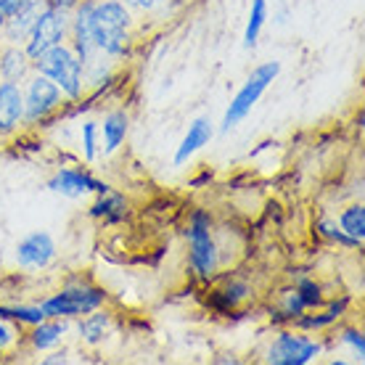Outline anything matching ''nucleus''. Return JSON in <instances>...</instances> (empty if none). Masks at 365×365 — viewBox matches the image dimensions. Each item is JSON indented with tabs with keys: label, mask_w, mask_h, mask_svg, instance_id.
Here are the masks:
<instances>
[{
	"label": "nucleus",
	"mask_w": 365,
	"mask_h": 365,
	"mask_svg": "<svg viewBox=\"0 0 365 365\" xmlns=\"http://www.w3.org/2000/svg\"><path fill=\"white\" fill-rule=\"evenodd\" d=\"M122 3H125L133 14H148V16L162 14V11H167V6H170V0H122Z\"/></svg>",
	"instance_id": "30"
},
{
	"label": "nucleus",
	"mask_w": 365,
	"mask_h": 365,
	"mask_svg": "<svg viewBox=\"0 0 365 365\" xmlns=\"http://www.w3.org/2000/svg\"><path fill=\"white\" fill-rule=\"evenodd\" d=\"M336 222L347 236H352L355 241H363L365 238V204L363 201H349L347 207L339 212Z\"/></svg>",
	"instance_id": "24"
},
{
	"label": "nucleus",
	"mask_w": 365,
	"mask_h": 365,
	"mask_svg": "<svg viewBox=\"0 0 365 365\" xmlns=\"http://www.w3.org/2000/svg\"><path fill=\"white\" fill-rule=\"evenodd\" d=\"M72 331V320H58V318H46L43 323L32 326L27 334V344L32 352L46 355L51 349L61 347V341L66 339V334Z\"/></svg>",
	"instance_id": "17"
},
{
	"label": "nucleus",
	"mask_w": 365,
	"mask_h": 365,
	"mask_svg": "<svg viewBox=\"0 0 365 365\" xmlns=\"http://www.w3.org/2000/svg\"><path fill=\"white\" fill-rule=\"evenodd\" d=\"M72 323L74 331H77V339L85 347H98V344H103V339L109 336V331L114 329V312L106 310V307H98V310L88 312V315L72 320Z\"/></svg>",
	"instance_id": "19"
},
{
	"label": "nucleus",
	"mask_w": 365,
	"mask_h": 365,
	"mask_svg": "<svg viewBox=\"0 0 365 365\" xmlns=\"http://www.w3.org/2000/svg\"><path fill=\"white\" fill-rule=\"evenodd\" d=\"M326 352V344L312 334L283 326L273 336V341L265 349V363L270 365H310L315 357Z\"/></svg>",
	"instance_id": "7"
},
{
	"label": "nucleus",
	"mask_w": 365,
	"mask_h": 365,
	"mask_svg": "<svg viewBox=\"0 0 365 365\" xmlns=\"http://www.w3.org/2000/svg\"><path fill=\"white\" fill-rule=\"evenodd\" d=\"M106 304H109V292L85 275L66 278L58 292L48 294L46 299L40 302L46 318L58 320H77L98 307H106Z\"/></svg>",
	"instance_id": "3"
},
{
	"label": "nucleus",
	"mask_w": 365,
	"mask_h": 365,
	"mask_svg": "<svg viewBox=\"0 0 365 365\" xmlns=\"http://www.w3.org/2000/svg\"><path fill=\"white\" fill-rule=\"evenodd\" d=\"M24 91V128H51L64 109V93L46 74L32 72L21 83Z\"/></svg>",
	"instance_id": "5"
},
{
	"label": "nucleus",
	"mask_w": 365,
	"mask_h": 365,
	"mask_svg": "<svg viewBox=\"0 0 365 365\" xmlns=\"http://www.w3.org/2000/svg\"><path fill=\"white\" fill-rule=\"evenodd\" d=\"M182 238L188 247V273L199 283H215L220 275V255L215 241V217L207 207H196L188 212Z\"/></svg>",
	"instance_id": "2"
},
{
	"label": "nucleus",
	"mask_w": 365,
	"mask_h": 365,
	"mask_svg": "<svg viewBox=\"0 0 365 365\" xmlns=\"http://www.w3.org/2000/svg\"><path fill=\"white\" fill-rule=\"evenodd\" d=\"M215 281H220V283L210 292V297H207V310H212L215 315H220V318H228L233 310H238V307H244L247 302L255 299V286H252L247 278H238V275H230L220 270V275Z\"/></svg>",
	"instance_id": "11"
},
{
	"label": "nucleus",
	"mask_w": 365,
	"mask_h": 365,
	"mask_svg": "<svg viewBox=\"0 0 365 365\" xmlns=\"http://www.w3.org/2000/svg\"><path fill=\"white\" fill-rule=\"evenodd\" d=\"M98 133H101V154L114 156L119 148L125 146V140L130 135V111L125 106L109 109L98 122Z\"/></svg>",
	"instance_id": "15"
},
{
	"label": "nucleus",
	"mask_w": 365,
	"mask_h": 365,
	"mask_svg": "<svg viewBox=\"0 0 365 365\" xmlns=\"http://www.w3.org/2000/svg\"><path fill=\"white\" fill-rule=\"evenodd\" d=\"M88 32L98 56L109 64L128 61L135 48V16L122 0H91Z\"/></svg>",
	"instance_id": "1"
},
{
	"label": "nucleus",
	"mask_w": 365,
	"mask_h": 365,
	"mask_svg": "<svg viewBox=\"0 0 365 365\" xmlns=\"http://www.w3.org/2000/svg\"><path fill=\"white\" fill-rule=\"evenodd\" d=\"M0 318L19 326V329H32L37 323H43L46 320V312L40 304H0Z\"/></svg>",
	"instance_id": "22"
},
{
	"label": "nucleus",
	"mask_w": 365,
	"mask_h": 365,
	"mask_svg": "<svg viewBox=\"0 0 365 365\" xmlns=\"http://www.w3.org/2000/svg\"><path fill=\"white\" fill-rule=\"evenodd\" d=\"M349 307H352V297H349V294H339V297L326 299V304L318 307V310L302 312L292 326L294 329L304 331V334H323V331L334 329L339 320L349 312Z\"/></svg>",
	"instance_id": "12"
},
{
	"label": "nucleus",
	"mask_w": 365,
	"mask_h": 365,
	"mask_svg": "<svg viewBox=\"0 0 365 365\" xmlns=\"http://www.w3.org/2000/svg\"><path fill=\"white\" fill-rule=\"evenodd\" d=\"M48 6H58V9H66V11H72L80 0H46Z\"/></svg>",
	"instance_id": "33"
},
{
	"label": "nucleus",
	"mask_w": 365,
	"mask_h": 365,
	"mask_svg": "<svg viewBox=\"0 0 365 365\" xmlns=\"http://www.w3.org/2000/svg\"><path fill=\"white\" fill-rule=\"evenodd\" d=\"M339 344H344V347L352 352L357 363H363L365 360V334L363 329H357V326H344V329H339Z\"/></svg>",
	"instance_id": "27"
},
{
	"label": "nucleus",
	"mask_w": 365,
	"mask_h": 365,
	"mask_svg": "<svg viewBox=\"0 0 365 365\" xmlns=\"http://www.w3.org/2000/svg\"><path fill=\"white\" fill-rule=\"evenodd\" d=\"M212 138H215V122H212L210 117H196L191 125H188V130H185L180 146L175 148L173 165L175 167H185L193 156L199 154L201 148L210 146Z\"/></svg>",
	"instance_id": "16"
},
{
	"label": "nucleus",
	"mask_w": 365,
	"mask_h": 365,
	"mask_svg": "<svg viewBox=\"0 0 365 365\" xmlns=\"http://www.w3.org/2000/svg\"><path fill=\"white\" fill-rule=\"evenodd\" d=\"M88 217L101 222V225H106V228H111V225H125V222L133 220V204H130V199L125 193L109 188V191L103 193H96L93 204L88 207Z\"/></svg>",
	"instance_id": "13"
},
{
	"label": "nucleus",
	"mask_w": 365,
	"mask_h": 365,
	"mask_svg": "<svg viewBox=\"0 0 365 365\" xmlns=\"http://www.w3.org/2000/svg\"><path fill=\"white\" fill-rule=\"evenodd\" d=\"M278 310L286 315V320H289V326H292L294 320L299 318L302 312H307L304 310V304H302V299L297 297V292H294V286H289L286 292H281V299H278V304H275Z\"/></svg>",
	"instance_id": "28"
},
{
	"label": "nucleus",
	"mask_w": 365,
	"mask_h": 365,
	"mask_svg": "<svg viewBox=\"0 0 365 365\" xmlns=\"http://www.w3.org/2000/svg\"><path fill=\"white\" fill-rule=\"evenodd\" d=\"M212 182H215V170L204 167L201 173H196L191 180H188V188H210Z\"/></svg>",
	"instance_id": "31"
},
{
	"label": "nucleus",
	"mask_w": 365,
	"mask_h": 365,
	"mask_svg": "<svg viewBox=\"0 0 365 365\" xmlns=\"http://www.w3.org/2000/svg\"><path fill=\"white\" fill-rule=\"evenodd\" d=\"M43 6H46V0H29V3H24L19 11H14L9 16V21H6V29H3L0 43L24 46L32 27H35L37 16H40V11H43Z\"/></svg>",
	"instance_id": "18"
},
{
	"label": "nucleus",
	"mask_w": 365,
	"mask_h": 365,
	"mask_svg": "<svg viewBox=\"0 0 365 365\" xmlns=\"http://www.w3.org/2000/svg\"><path fill=\"white\" fill-rule=\"evenodd\" d=\"M69 363V349L66 347H56L51 349V352H46V357H43V365H66Z\"/></svg>",
	"instance_id": "32"
},
{
	"label": "nucleus",
	"mask_w": 365,
	"mask_h": 365,
	"mask_svg": "<svg viewBox=\"0 0 365 365\" xmlns=\"http://www.w3.org/2000/svg\"><path fill=\"white\" fill-rule=\"evenodd\" d=\"M312 230H315V236L320 238V241H326V244H331V247H339V249H363V241H355L352 236H347L344 230L339 228V222L334 217H329V215H320L315 222H312Z\"/></svg>",
	"instance_id": "21"
},
{
	"label": "nucleus",
	"mask_w": 365,
	"mask_h": 365,
	"mask_svg": "<svg viewBox=\"0 0 365 365\" xmlns=\"http://www.w3.org/2000/svg\"><path fill=\"white\" fill-rule=\"evenodd\" d=\"M66 40H69V11L46 3L40 16H37L35 27L29 32L27 43H24V51L29 53V58H37L40 53L61 46Z\"/></svg>",
	"instance_id": "8"
},
{
	"label": "nucleus",
	"mask_w": 365,
	"mask_h": 365,
	"mask_svg": "<svg viewBox=\"0 0 365 365\" xmlns=\"http://www.w3.org/2000/svg\"><path fill=\"white\" fill-rule=\"evenodd\" d=\"M46 188L56 196H64V199H88V196H96V193L109 191L111 185L106 180H101L91 170L85 167H58L51 178H48Z\"/></svg>",
	"instance_id": "9"
},
{
	"label": "nucleus",
	"mask_w": 365,
	"mask_h": 365,
	"mask_svg": "<svg viewBox=\"0 0 365 365\" xmlns=\"http://www.w3.org/2000/svg\"><path fill=\"white\" fill-rule=\"evenodd\" d=\"M267 19H270V6L267 0H252L249 6V16H247V27H244V48H252L259 43V35L265 29Z\"/></svg>",
	"instance_id": "23"
},
{
	"label": "nucleus",
	"mask_w": 365,
	"mask_h": 365,
	"mask_svg": "<svg viewBox=\"0 0 365 365\" xmlns=\"http://www.w3.org/2000/svg\"><path fill=\"white\" fill-rule=\"evenodd\" d=\"M56 257H58V247L48 230H29L14 247V262L19 270H27V273L48 270L56 262Z\"/></svg>",
	"instance_id": "10"
},
{
	"label": "nucleus",
	"mask_w": 365,
	"mask_h": 365,
	"mask_svg": "<svg viewBox=\"0 0 365 365\" xmlns=\"http://www.w3.org/2000/svg\"><path fill=\"white\" fill-rule=\"evenodd\" d=\"M80 154L88 165H93L101 156V133L96 119H83L80 122Z\"/></svg>",
	"instance_id": "26"
},
{
	"label": "nucleus",
	"mask_w": 365,
	"mask_h": 365,
	"mask_svg": "<svg viewBox=\"0 0 365 365\" xmlns=\"http://www.w3.org/2000/svg\"><path fill=\"white\" fill-rule=\"evenodd\" d=\"M294 292H297V297L302 299L304 310H318V307H323L326 299H329L323 283H318L315 278H310V275H299V278L294 281Z\"/></svg>",
	"instance_id": "25"
},
{
	"label": "nucleus",
	"mask_w": 365,
	"mask_h": 365,
	"mask_svg": "<svg viewBox=\"0 0 365 365\" xmlns=\"http://www.w3.org/2000/svg\"><path fill=\"white\" fill-rule=\"evenodd\" d=\"M14 3H16V9H21L24 3H29V0H14Z\"/></svg>",
	"instance_id": "36"
},
{
	"label": "nucleus",
	"mask_w": 365,
	"mask_h": 365,
	"mask_svg": "<svg viewBox=\"0 0 365 365\" xmlns=\"http://www.w3.org/2000/svg\"><path fill=\"white\" fill-rule=\"evenodd\" d=\"M24 128V91L21 83L0 80V138L16 135Z\"/></svg>",
	"instance_id": "14"
},
{
	"label": "nucleus",
	"mask_w": 365,
	"mask_h": 365,
	"mask_svg": "<svg viewBox=\"0 0 365 365\" xmlns=\"http://www.w3.org/2000/svg\"><path fill=\"white\" fill-rule=\"evenodd\" d=\"M32 74V58L24 46L0 43V80L6 83H24Z\"/></svg>",
	"instance_id": "20"
},
{
	"label": "nucleus",
	"mask_w": 365,
	"mask_h": 365,
	"mask_svg": "<svg viewBox=\"0 0 365 365\" xmlns=\"http://www.w3.org/2000/svg\"><path fill=\"white\" fill-rule=\"evenodd\" d=\"M278 74H281V61H265V64L255 66L252 74L247 77V83L241 85L236 96L230 98L228 109L220 119V133H230L233 128H238L259 103V98L265 96L267 88L278 80Z\"/></svg>",
	"instance_id": "6"
},
{
	"label": "nucleus",
	"mask_w": 365,
	"mask_h": 365,
	"mask_svg": "<svg viewBox=\"0 0 365 365\" xmlns=\"http://www.w3.org/2000/svg\"><path fill=\"white\" fill-rule=\"evenodd\" d=\"M32 72L46 74L48 80H53L58 85V91L64 93L66 101H80L88 93L85 85V66L77 58L69 43L51 48L46 53H40L37 58H32Z\"/></svg>",
	"instance_id": "4"
},
{
	"label": "nucleus",
	"mask_w": 365,
	"mask_h": 365,
	"mask_svg": "<svg viewBox=\"0 0 365 365\" xmlns=\"http://www.w3.org/2000/svg\"><path fill=\"white\" fill-rule=\"evenodd\" d=\"M19 344H21V329L0 318V355L11 352V349L19 347Z\"/></svg>",
	"instance_id": "29"
},
{
	"label": "nucleus",
	"mask_w": 365,
	"mask_h": 365,
	"mask_svg": "<svg viewBox=\"0 0 365 365\" xmlns=\"http://www.w3.org/2000/svg\"><path fill=\"white\" fill-rule=\"evenodd\" d=\"M6 21H9V11L3 9V3H0V37H3V29H6Z\"/></svg>",
	"instance_id": "35"
},
{
	"label": "nucleus",
	"mask_w": 365,
	"mask_h": 365,
	"mask_svg": "<svg viewBox=\"0 0 365 365\" xmlns=\"http://www.w3.org/2000/svg\"><path fill=\"white\" fill-rule=\"evenodd\" d=\"M212 363L215 365H241V360H238V357H233V355H220V357H215V360H212Z\"/></svg>",
	"instance_id": "34"
}]
</instances>
